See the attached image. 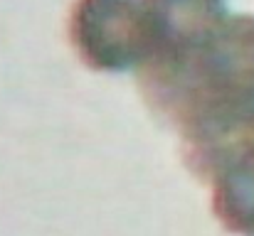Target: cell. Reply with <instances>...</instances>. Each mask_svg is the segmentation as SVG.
I'll return each mask as SVG.
<instances>
[{"label": "cell", "instance_id": "obj_4", "mask_svg": "<svg viewBox=\"0 0 254 236\" xmlns=\"http://www.w3.org/2000/svg\"><path fill=\"white\" fill-rule=\"evenodd\" d=\"M148 20V54L183 49L210 35L230 12L225 0H143Z\"/></svg>", "mask_w": 254, "mask_h": 236}, {"label": "cell", "instance_id": "obj_3", "mask_svg": "<svg viewBox=\"0 0 254 236\" xmlns=\"http://www.w3.org/2000/svg\"><path fill=\"white\" fill-rule=\"evenodd\" d=\"M180 138L188 170L200 180H210L227 160L254 153V94L183 128Z\"/></svg>", "mask_w": 254, "mask_h": 236}, {"label": "cell", "instance_id": "obj_2", "mask_svg": "<svg viewBox=\"0 0 254 236\" xmlns=\"http://www.w3.org/2000/svg\"><path fill=\"white\" fill-rule=\"evenodd\" d=\"M69 42L96 72H124L148 54V20L143 0H74Z\"/></svg>", "mask_w": 254, "mask_h": 236}, {"label": "cell", "instance_id": "obj_1", "mask_svg": "<svg viewBox=\"0 0 254 236\" xmlns=\"http://www.w3.org/2000/svg\"><path fill=\"white\" fill-rule=\"evenodd\" d=\"M143 101L178 133L254 94V15H227L202 40L138 64Z\"/></svg>", "mask_w": 254, "mask_h": 236}, {"label": "cell", "instance_id": "obj_5", "mask_svg": "<svg viewBox=\"0 0 254 236\" xmlns=\"http://www.w3.org/2000/svg\"><path fill=\"white\" fill-rule=\"evenodd\" d=\"M212 214L225 232L254 236V153L220 165L212 177Z\"/></svg>", "mask_w": 254, "mask_h": 236}]
</instances>
